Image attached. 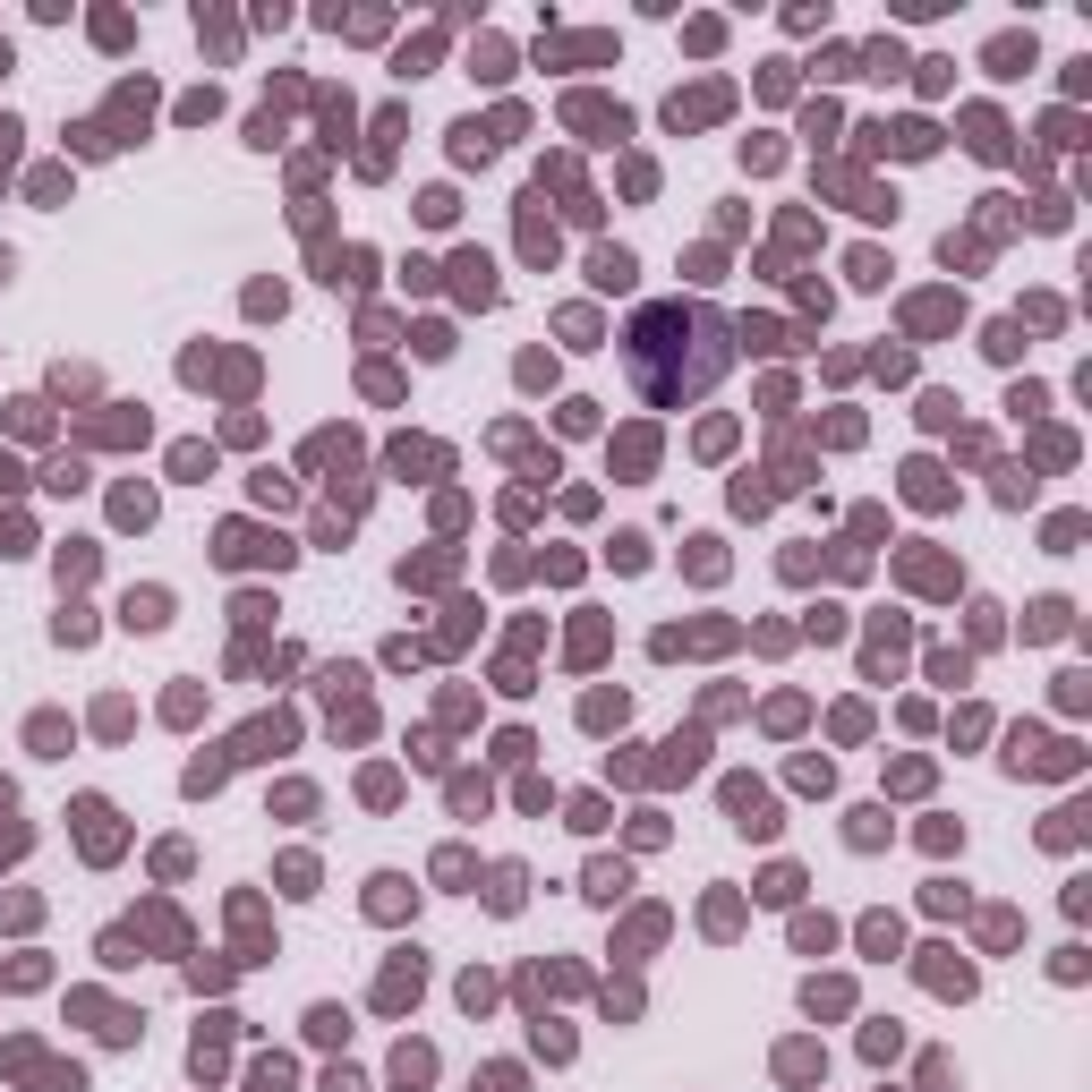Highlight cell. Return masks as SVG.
<instances>
[{
	"instance_id": "obj_1",
	"label": "cell",
	"mask_w": 1092,
	"mask_h": 1092,
	"mask_svg": "<svg viewBox=\"0 0 1092 1092\" xmlns=\"http://www.w3.org/2000/svg\"><path fill=\"white\" fill-rule=\"evenodd\" d=\"M163 615H172V598H163V589H129V623H137V632H154Z\"/></svg>"
},
{
	"instance_id": "obj_2",
	"label": "cell",
	"mask_w": 1092,
	"mask_h": 1092,
	"mask_svg": "<svg viewBox=\"0 0 1092 1092\" xmlns=\"http://www.w3.org/2000/svg\"><path fill=\"white\" fill-rule=\"evenodd\" d=\"M589 274H598L606 291H623V282H632V257H623V248H598V265H589Z\"/></svg>"
}]
</instances>
